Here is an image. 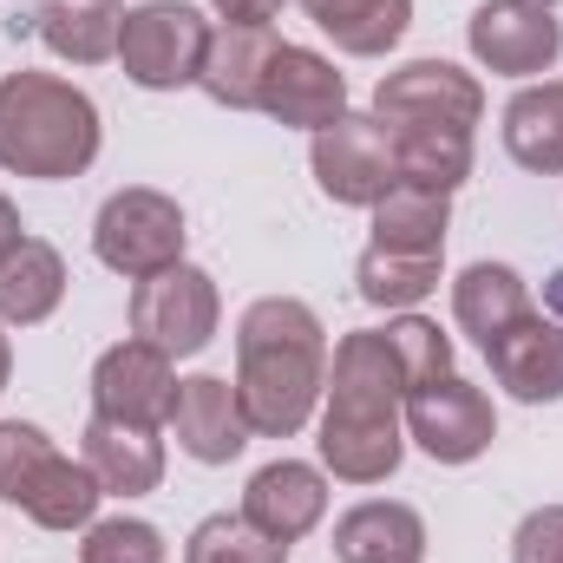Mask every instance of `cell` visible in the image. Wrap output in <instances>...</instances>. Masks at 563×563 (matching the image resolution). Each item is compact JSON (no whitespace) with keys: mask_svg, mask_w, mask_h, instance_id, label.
<instances>
[{"mask_svg":"<svg viewBox=\"0 0 563 563\" xmlns=\"http://www.w3.org/2000/svg\"><path fill=\"white\" fill-rule=\"evenodd\" d=\"M79 459L92 465L106 498H144V492L164 485V439H157V426L92 413L86 432H79Z\"/></svg>","mask_w":563,"mask_h":563,"instance_id":"2e32d148","label":"cell"},{"mask_svg":"<svg viewBox=\"0 0 563 563\" xmlns=\"http://www.w3.org/2000/svg\"><path fill=\"white\" fill-rule=\"evenodd\" d=\"M256 112H269L276 125H295V132H328L347 112V79L314 46H288L282 40L276 59H269V79H263V106Z\"/></svg>","mask_w":563,"mask_h":563,"instance_id":"4fadbf2b","label":"cell"},{"mask_svg":"<svg viewBox=\"0 0 563 563\" xmlns=\"http://www.w3.org/2000/svg\"><path fill=\"white\" fill-rule=\"evenodd\" d=\"M243 518L276 544H301L328 518V478L301 459H276L243 485Z\"/></svg>","mask_w":563,"mask_h":563,"instance_id":"9a60e30c","label":"cell"},{"mask_svg":"<svg viewBox=\"0 0 563 563\" xmlns=\"http://www.w3.org/2000/svg\"><path fill=\"white\" fill-rule=\"evenodd\" d=\"M66 301V263L53 243L20 236V250L0 263V321L7 328H40Z\"/></svg>","mask_w":563,"mask_h":563,"instance_id":"cb8c5ba5","label":"cell"},{"mask_svg":"<svg viewBox=\"0 0 563 563\" xmlns=\"http://www.w3.org/2000/svg\"><path fill=\"white\" fill-rule=\"evenodd\" d=\"M400 426H407V439L420 445L426 459H439V465H472L498 439V413H492L485 387H472L459 374H439V380L413 387L407 407H400Z\"/></svg>","mask_w":563,"mask_h":563,"instance_id":"9c48e42d","label":"cell"},{"mask_svg":"<svg viewBox=\"0 0 563 563\" xmlns=\"http://www.w3.org/2000/svg\"><path fill=\"white\" fill-rule=\"evenodd\" d=\"M328 413H321V465L341 478V485H380L400 472L407 459V374L394 361V341L387 328H354L341 334L334 347V367H328Z\"/></svg>","mask_w":563,"mask_h":563,"instance_id":"6da1fadb","label":"cell"},{"mask_svg":"<svg viewBox=\"0 0 563 563\" xmlns=\"http://www.w3.org/2000/svg\"><path fill=\"white\" fill-rule=\"evenodd\" d=\"M301 13L354 59L394 53L413 26V0H301Z\"/></svg>","mask_w":563,"mask_h":563,"instance_id":"44dd1931","label":"cell"},{"mask_svg":"<svg viewBox=\"0 0 563 563\" xmlns=\"http://www.w3.org/2000/svg\"><path fill=\"white\" fill-rule=\"evenodd\" d=\"M99 498L86 459H66L33 420H0V505L26 511L40 531H86Z\"/></svg>","mask_w":563,"mask_h":563,"instance_id":"277c9868","label":"cell"},{"mask_svg":"<svg viewBox=\"0 0 563 563\" xmlns=\"http://www.w3.org/2000/svg\"><path fill=\"white\" fill-rule=\"evenodd\" d=\"M505 151H511V164H525L538 177L563 170V79L525 86L505 106Z\"/></svg>","mask_w":563,"mask_h":563,"instance_id":"d4e9b609","label":"cell"},{"mask_svg":"<svg viewBox=\"0 0 563 563\" xmlns=\"http://www.w3.org/2000/svg\"><path fill=\"white\" fill-rule=\"evenodd\" d=\"M7 380H13V347H7V334H0V394H7Z\"/></svg>","mask_w":563,"mask_h":563,"instance_id":"836d02e7","label":"cell"},{"mask_svg":"<svg viewBox=\"0 0 563 563\" xmlns=\"http://www.w3.org/2000/svg\"><path fill=\"white\" fill-rule=\"evenodd\" d=\"M99 157V106L59 73L0 79V170L33 184H66Z\"/></svg>","mask_w":563,"mask_h":563,"instance_id":"3957f363","label":"cell"},{"mask_svg":"<svg viewBox=\"0 0 563 563\" xmlns=\"http://www.w3.org/2000/svg\"><path fill=\"white\" fill-rule=\"evenodd\" d=\"M465 40H472V59L485 73H505V79H538L551 73L563 53V20L551 0H485L472 20H465Z\"/></svg>","mask_w":563,"mask_h":563,"instance_id":"30bf717a","label":"cell"},{"mask_svg":"<svg viewBox=\"0 0 563 563\" xmlns=\"http://www.w3.org/2000/svg\"><path fill=\"white\" fill-rule=\"evenodd\" d=\"M544 295H551V314H563V269L551 276V288H544Z\"/></svg>","mask_w":563,"mask_h":563,"instance_id":"e575fe53","label":"cell"},{"mask_svg":"<svg viewBox=\"0 0 563 563\" xmlns=\"http://www.w3.org/2000/svg\"><path fill=\"white\" fill-rule=\"evenodd\" d=\"M170 400H177V367H170L164 347L132 334V341L99 354V367H92V413L132 420V426H164Z\"/></svg>","mask_w":563,"mask_h":563,"instance_id":"7c38bea8","label":"cell"},{"mask_svg":"<svg viewBox=\"0 0 563 563\" xmlns=\"http://www.w3.org/2000/svg\"><path fill=\"white\" fill-rule=\"evenodd\" d=\"M217 7V20H230V26H269L282 13V0H210Z\"/></svg>","mask_w":563,"mask_h":563,"instance_id":"1f68e13d","label":"cell"},{"mask_svg":"<svg viewBox=\"0 0 563 563\" xmlns=\"http://www.w3.org/2000/svg\"><path fill=\"white\" fill-rule=\"evenodd\" d=\"M288 551H295V544L263 538L243 511H217V518H203V525L190 531L184 563H288Z\"/></svg>","mask_w":563,"mask_h":563,"instance_id":"83f0119b","label":"cell"},{"mask_svg":"<svg viewBox=\"0 0 563 563\" xmlns=\"http://www.w3.org/2000/svg\"><path fill=\"white\" fill-rule=\"evenodd\" d=\"M374 119L387 125V139L400 132H465L485 119V86L452 66V59H407L400 73H387L374 86Z\"/></svg>","mask_w":563,"mask_h":563,"instance_id":"52a82bcc","label":"cell"},{"mask_svg":"<svg viewBox=\"0 0 563 563\" xmlns=\"http://www.w3.org/2000/svg\"><path fill=\"white\" fill-rule=\"evenodd\" d=\"M217 321H223V295L197 263H170L157 276L132 282V334L164 347L170 361L203 354L217 341Z\"/></svg>","mask_w":563,"mask_h":563,"instance_id":"ba28073f","label":"cell"},{"mask_svg":"<svg viewBox=\"0 0 563 563\" xmlns=\"http://www.w3.org/2000/svg\"><path fill=\"white\" fill-rule=\"evenodd\" d=\"M394 177L452 197L472 177V139L465 132H400L394 139Z\"/></svg>","mask_w":563,"mask_h":563,"instance_id":"4316f807","label":"cell"},{"mask_svg":"<svg viewBox=\"0 0 563 563\" xmlns=\"http://www.w3.org/2000/svg\"><path fill=\"white\" fill-rule=\"evenodd\" d=\"M79 563H164V531L144 525V518H92L86 525V544Z\"/></svg>","mask_w":563,"mask_h":563,"instance_id":"f546056e","label":"cell"},{"mask_svg":"<svg viewBox=\"0 0 563 563\" xmlns=\"http://www.w3.org/2000/svg\"><path fill=\"white\" fill-rule=\"evenodd\" d=\"M341 563H426V518L400 498H367L334 525Z\"/></svg>","mask_w":563,"mask_h":563,"instance_id":"d6986e66","label":"cell"},{"mask_svg":"<svg viewBox=\"0 0 563 563\" xmlns=\"http://www.w3.org/2000/svg\"><path fill=\"white\" fill-rule=\"evenodd\" d=\"M20 236H26V230H20V210H13V203L0 197V263H7L13 250H20Z\"/></svg>","mask_w":563,"mask_h":563,"instance_id":"d6a6232c","label":"cell"},{"mask_svg":"<svg viewBox=\"0 0 563 563\" xmlns=\"http://www.w3.org/2000/svg\"><path fill=\"white\" fill-rule=\"evenodd\" d=\"M387 341H394V361L407 374V394L439 380V374H452V334H439V321L400 314V321H387Z\"/></svg>","mask_w":563,"mask_h":563,"instance_id":"f1b7e54d","label":"cell"},{"mask_svg":"<svg viewBox=\"0 0 563 563\" xmlns=\"http://www.w3.org/2000/svg\"><path fill=\"white\" fill-rule=\"evenodd\" d=\"M119 26H125V0H40L33 13V33L46 40V53L73 66L119 59Z\"/></svg>","mask_w":563,"mask_h":563,"instance_id":"ffe728a7","label":"cell"},{"mask_svg":"<svg viewBox=\"0 0 563 563\" xmlns=\"http://www.w3.org/2000/svg\"><path fill=\"white\" fill-rule=\"evenodd\" d=\"M328 387V328L308 301L263 295L236 321V400L250 413V432L295 439L314 420Z\"/></svg>","mask_w":563,"mask_h":563,"instance_id":"7a4b0ae2","label":"cell"},{"mask_svg":"<svg viewBox=\"0 0 563 563\" xmlns=\"http://www.w3.org/2000/svg\"><path fill=\"white\" fill-rule=\"evenodd\" d=\"M452 314H459V328L478 347H492L505 328H518L531 314V288H525L518 269H505V263H472L465 276L452 282Z\"/></svg>","mask_w":563,"mask_h":563,"instance_id":"7402d4cb","label":"cell"},{"mask_svg":"<svg viewBox=\"0 0 563 563\" xmlns=\"http://www.w3.org/2000/svg\"><path fill=\"white\" fill-rule=\"evenodd\" d=\"M276 26H217L210 33V53H203V73L197 86L230 106V112H256L263 106V79H269V59H276Z\"/></svg>","mask_w":563,"mask_h":563,"instance_id":"ac0fdd59","label":"cell"},{"mask_svg":"<svg viewBox=\"0 0 563 563\" xmlns=\"http://www.w3.org/2000/svg\"><path fill=\"white\" fill-rule=\"evenodd\" d=\"M170 432H177V445H184L197 465H230V459L256 439L243 400H236V380H223V374H190V380H177Z\"/></svg>","mask_w":563,"mask_h":563,"instance_id":"5bb4252c","label":"cell"},{"mask_svg":"<svg viewBox=\"0 0 563 563\" xmlns=\"http://www.w3.org/2000/svg\"><path fill=\"white\" fill-rule=\"evenodd\" d=\"M439 288V256H400V250H367L354 263V295L367 308H420Z\"/></svg>","mask_w":563,"mask_h":563,"instance_id":"484cf974","label":"cell"},{"mask_svg":"<svg viewBox=\"0 0 563 563\" xmlns=\"http://www.w3.org/2000/svg\"><path fill=\"white\" fill-rule=\"evenodd\" d=\"M445 230H452V197L420 190V184H394L374 203V250H400V256H445Z\"/></svg>","mask_w":563,"mask_h":563,"instance_id":"603a6c76","label":"cell"},{"mask_svg":"<svg viewBox=\"0 0 563 563\" xmlns=\"http://www.w3.org/2000/svg\"><path fill=\"white\" fill-rule=\"evenodd\" d=\"M314 184L334 197V203H354V210H374L400 177H394V139L380 119H361V112H341L328 132H314Z\"/></svg>","mask_w":563,"mask_h":563,"instance_id":"8fae6325","label":"cell"},{"mask_svg":"<svg viewBox=\"0 0 563 563\" xmlns=\"http://www.w3.org/2000/svg\"><path fill=\"white\" fill-rule=\"evenodd\" d=\"M485 361H492V380H498L511 400H525V407L563 400V328L551 314L531 308L518 328H505V334L485 347Z\"/></svg>","mask_w":563,"mask_h":563,"instance_id":"e0dca14e","label":"cell"},{"mask_svg":"<svg viewBox=\"0 0 563 563\" xmlns=\"http://www.w3.org/2000/svg\"><path fill=\"white\" fill-rule=\"evenodd\" d=\"M511 563H563V505H538V511L518 525Z\"/></svg>","mask_w":563,"mask_h":563,"instance_id":"4dcf8cb0","label":"cell"},{"mask_svg":"<svg viewBox=\"0 0 563 563\" xmlns=\"http://www.w3.org/2000/svg\"><path fill=\"white\" fill-rule=\"evenodd\" d=\"M184 210L177 197L151 190V184H132V190H112L99 203V223H92V256L125 282H144L170 263H184Z\"/></svg>","mask_w":563,"mask_h":563,"instance_id":"8992f818","label":"cell"},{"mask_svg":"<svg viewBox=\"0 0 563 563\" xmlns=\"http://www.w3.org/2000/svg\"><path fill=\"white\" fill-rule=\"evenodd\" d=\"M210 33H217V26H210L190 0H144V7H125L119 66H125V79L144 86V92L197 86L203 53H210Z\"/></svg>","mask_w":563,"mask_h":563,"instance_id":"5b68a950","label":"cell"}]
</instances>
